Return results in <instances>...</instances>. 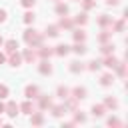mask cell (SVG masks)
I'll return each instance as SVG.
<instances>
[{"label":"cell","instance_id":"obj_12","mask_svg":"<svg viewBox=\"0 0 128 128\" xmlns=\"http://www.w3.org/2000/svg\"><path fill=\"white\" fill-rule=\"evenodd\" d=\"M72 96H74L76 100H84V98H86V88H80V86H76V88L72 90Z\"/></svg>","mask_w":128,"mask_h":128},{"label":"cell","instance_id":"obj_18","mask_svg":"<svg viewBox=\"0 0 128 128\" xmlns=\"http://www.w3.org/2000/svg\"><path fill=\"white\" fill-rule=\"evenodd\" d=\"M58 34H60V28H58V26H48V28H46V36L56 38Z\"/></svg>","mask_w":128,"mask_h":128},{"label":"cell","instance_id":"obj_29","mask_svg":"<svg viewBox=\"0 0 128 128\" xmlns=\"http://www.w3.org/2000/svg\"><path fill=\"white\" fill-rule=\"evenodd\" d=\"M100 66H102V62H100V60H92V62H88V70H92V72L100 70Z\"/></svg>","mask_w":128,"mask_h":128},{"label":"cell","instance_id":"obj_11","mask_svg":"<svg viewBox=\"0 0 128 128\" xmlns=\"http://www.w3.org/2000/svg\"><path fill=\"white\" fill-rule=\"evenodd\" d=\"M70 52V46L68 44H58L56 48H54V54H58V56H66Z\"/></svg>","mask_w":128,"mask_h":128},{"label":"cell","instance_id":"obj_23","mask_svg":"<svg viewBox=\"0 0 128 128\" xmlns=\"http://www.w3.org/2000/svg\"><path fill=\"white\" fill-rule=\"evenodd\" d=\"M88 22V16H86V12H82V14H78L76 18H74V24H80V26H84Z\"/></svg>","mask_w":128,"mask_h":128},{"label":"cell","instance_id":"obj_26","mask_svg":"<svg viewBox=\"0 0 128 128\" xmlns=\"http://www.w3.org/2000/svg\"><path fill=\"white\" fill-rule=\"evenodd\" d=\"M104 106H106V108H118V100L112 98V96H108V98L104 100Z\"/></svg>","mask_w":128,"mask_h":128},{"label":"cell","instance_id":"obj_35","mask_svg":"<svg viewBox=\"0 0 128 128\" xmlns=\"http://www.w3.org/2000/svg\"><path fill=\"white\" fill-rule=\"evenodd\" d=\"M114 30H116V32H122V30H124V20H118V22L114 24Z\"/></svg>","mask_w":128,"mask_h":128},{"label":"cell","instance_id":"obj_14","mask_svg":"<svg viewBox=\"0 0 128 128\" xmlns=\"http://www.w3.org/2000/svg\"><path fill=\"white\" fill-rule=\"evenodd\" d=\"M104 112H106V106H102V104H94V106H92V114H94L96 118L104 116Z\"/></svg>","mask_w":128,"mask_h":128},{"label":"cell","instance_id":"obj_3","mask_svg":"<svg viewBox=\"0 0 128 128\" xmlns=\"http://www.w3.org/2000/svg\"><path fill=\"white\" fill-rule=\"evenodd\" d=\"M8 62H10V66H14V68H16V66H20V64H22V54H20L18 50H16V52H10Z\"/></svg>","mask_w":128,"mask_h":128},{"label":"cell","instance_id":"obj_27","mask_svg":"<svg viewBox=\"0 0 128 128\" xmlns=\"http://www.w3.org/2000/svg\"><path fill=\"white\" fill-rule=\"evenodd\" d=\"M50 108H52V114H54L56 118H58V116H62V114L66 112V108H64V104H60V106H50Z\"/></svg>","mask_w":128,"mask_h":128},{"label":"cell","instance_id":"obj_30","mask_svg":"<svg viewBox=\"0 0 128 128\" xmlns=\"http://www.w3.org/2000/svg\"><path fill=\"white\" fill-rule=\"evenodd\" d=\"M114 70L118 72V76H124V74H126V64H124V62H118Z\"/></svg>","mask_w":128,"mask_h":128},{"label":"cell","instance_id":"obj_2","mask_svg":"<svg viewBox=\"0 0 128 128\" xmlns=\"http://www.w3.org/2000/svg\"><path fill=\"white\" fill-rule=\"evenodd\" d=\"M118 62H120V60H118V58H116L114 54H106V58H104V62H102V66H106V68H110V70H114Z\"/></svg>","mask_w":128,"mask_h":128},{"label":"cell","instance_id":"obj_33","mask_svg":"<svg viewBox=\"0 0 128 128\" xmlns=\"http://www.w3.org/2000/svg\"><path fill=\"white\" fill-rule=\"evenodd\" d=\"M82 6H84V10H90V8L96 6V2L94 0H82Z\"/></svg>","mask_w":128,"mask_h":128},{"label":"cell","instance_id":"obj_24","mask_svg":"<svg viewBox=\"0 0 128 128\" xmlns=\"http://www.w3.org/2000/svg\"><path fill=\"white\" fill-rule=\"evenodd\" d=\"M100 52H102V54H114V44L104 42V44H102V48H100Z\"/></svg>","mask_w":128,"mask_h":128},{"label":"cell","instance_id":"obj_43","mask_svg":"<svg viewBox=\"0 0 128 128\" xmlns=\"http://www.w3.org/2000/svg\"><path fill=\"white\" fill-rule=\"evenodd\" d=\"M2 44H4V38H2V36H0V46H2Z\"/></svg>","mask_w":128,"mask_h":128},{"label":"cell","instance_id":"obj_20","mask_svg":"<svg viewBox=\"0 0 128 128\" xmlns=\"http://www.w3.org/2000/svg\"><path fill=\"white\" fill-rule=\"evenodd\" d=\"M82 70H84V64H82V62H70V72L78 74V72H82Z\"/></svg>","mask_w":128,"mask_h":128},{"label":"cell","instance_id":"obj_21","mask_svg":"<svg viewBox=\"0 0 128 128\" xmlns=\"http://www.w3.org/2000/svg\"><path fill=\"white\" fill-rule=\"evenodd\" d=\"M56 94H58V98H62V100H66V98L70 96V90H68L66 86H60V88L56 90Z\"/></svg>","mask_w":128,"mask_h":128},{"label":"cell","instance_id":"obj_34","mask_svg":"<svg viewBox=\"0 0 128 128\" xmlns=\"http://www.w3.org/2000/svg\"><path fill=\"white\" fill-rule=\"evenodd\" d=\"M8 92H10V90H8V86H6V84H0V100H2V98H6V96H8Z\"/></svg>","mask_w":128,"mask_h":128},{"label":"cell","instance_id":"obj_13","mask_svg":"<svg viewBox=\"0 0 128 128\" xmlns=\"http://www.w3.org/2000/svg\"><path fill=\"white\" fill-rule=\"evenodd\" d=\"M38 48H40V50H38V54H40L42 58H50V56L54 54V50H52V48H48V46H42V44H40Z\"/></svg>","mask_w":128,"mask_h":128},{"label":"cell","instance_id":"obj_4","mask_svg":"<svg viewBox=\"0 0 128 128\" xmlns=\"http://www.w3.org/2000/svg\"><path fill=\"white\" fill-rule=\"evenodd\" d=\"M24 96H26L28 100H34V98H38V86H34V84L26 86V90H24Z\"/></svg>","mask_w":128,"mask_h":128},{"label":"cell","instance_id":"obj_36","mask_svg":"<svg viewBox=\"0 0 128 128\" xmlns=\"http://www.w3.org/2000/svg\"><path fill=\"white\" fill-rule=\"evenodd\" d=\"M34 2H36V0H20V4H22L24 8H32V6H34Z\"/></svg>","mask_w":128,"mask_h":128},{"label":"cell","instance_id":"obj_38","mask_svg":"<svg viewBox=\"0 0 128 128\" xmlns=\"http://www.w3.org/2000/svg\"><path fill=\"white\" fill-rule=\"evenodd\" d=\"M108 124L110 126H120V120L118 118H108Z\"/></svg>","mask_w":128,"mask_h":128},{"label":"cell","instance_id":"obj_15","mask_svg":"<svg viewBox=\"0 0 128 128\" xmlns=\"http://www.w3.org/2000/svg\"><path fill=\"white\" fill-rule=\"evenodd\" d=\"M32 124L34 126H40V124H44V116H42V112H32Z\"/></svg>","mask_w":128,"mask_h":128},{"label":"cell","instance_id":"obj_40","mask_svg":"<svg viewBox=\"0 0 128 128\" xmlns=\"http://www.w3.org/2000/svg\"><path fill=\"white\" fill-rule=\"evenodd\" d=\"M118 2H120V0H106V4H108V6H116Z\"/></svg>","mask_w":128,"mask_h":128},{"label":"cell","instance_id":"obj_31","mask_svg":"<svg viewBox=\"0 0 128 128\" xmlns=\"http://www.w3.org/2000/svg\"><path fill=\"white\" fill-rule=\"evenodd\" d=\"M108 38H110V32H108V30H104V32H100V34H98V42H102V44H104V42H108Z\"/></svg>","mask_w":128,"mask_h":128},{"label":"cell","instance_id":"obj_7","mask_svg":"<svg viewBox=\"0 0 128 128\" xmlns=\"http://www.w3.org/2000/svg\"><path fill=\"white\" fill-rule=\"evenodd\" d=\"M38 72H40V74H52V66H50V62H48L46 58L38 64Z\"/></svg>","mask_w":128,"mask_h":128},{"label":"cell","instance_id":"obj_16","mask_svg":"<svg viewBox=\"0 0 128 128\" xmlns=\"http://www.w3.org/2000/svg\"><path fill=\"white\" fill-rule=\"evenodd\" d=\"M4 48H6L8 54H10V52H16V50H18V42H16V40H8V42H4Z\"/></svg>","mask_w":128,"mask_h":128},{"label":"cell","instance_id":"obj_22","mask_svg":"<svg viewBox=\"0 0 128 128\" xmlns=\"http://www.w3.org/2000/svg\"><path fill=\"white\" fill-rule=\"evenodd\" d=\"M56 14L66 16V14H68V6H66V4H62V2H58V4H56Z\"/></svg>","mask_w":128,"mask_h":128},{"label":"cell","instance_id":"obj_44","mask_svg":"<svg viewBox=\"0 0 128 128\" xmlns=\"http://www.w3.org/2000/svg\"><path fill=\"white\" fill-rule=\"evenodd\" d=\"M0 124H2V120H0Z\"/></svg>","mask_w":128,"mask_h":128},{"label":"cell","instance_id":"obj_9","mask_svg":"<svg viewBox=\"0 0 128 128\" xmlns=\"http://www.w3.org/2000/svg\"><path fill=\"white\" fill-rule=\"evenodd\" d=\"M58 28H66V30H70V28H74V20H70V18L62 16V18H60V22H58Z\"/></svg>","mask_w":128,"mask_h":128},{"label":"cell","instance_id":"obj_39","mask_svg":"<svg viewBox=\"0 0 128 128\" xmlns=\"http://www.w3.org/2000/svg\"><path fill=\"white\" fill-rule=\"evenodd\" d=\"M2 22H6V10L0 8V24H2Z\"/></svg>","mask_w":128,"mask_h":128},{"label":"cell","instance_id":"obj_5","mask_svg":"<svg viewBox=\"0 0 128 128\" xmlns=\"http://www.w3.org/2000/svg\"><path fill=\"white\" fill-rule=\"evenodd\" d=\"M4 112H6L10 118H14V116L18 114V104H16V102H8V104H4Z\"/></svg>","mask_w":128,"mask_h":128},{"label":"cell","instance_id":"obj_1","mask_svg":"<svg viewBox=\"0 0 128 128\" xmlns=\"http://www.w3.org/2000/svg\"><path fill=\"white\" fill-rule=\"evenodd\" d=\"M42 40H44V36H42V34H38L34 28L24 30V42H26L30 48H38V46L42 44Z\"/></svg>","mask_w":128,"mask_h":128},{"label":"cell","instance_id":"obj_6","mask_svg":"<svg viewBox=\"0 0 128 128\" xmlns=\"http://www.w3.org/2000/svg\"><path fill=\"white\" fill-rule=\"evenodd\" d=\"M38 106H40V110H48V108L52 106L50 96H40V94H38Z\"/></svg>","mask_w":128,"mask_h":128},{"label":"cell","instance_id":"obj_28","mask_svg":"<svg viewBox=\"0 0 128 128\" xmlns=\"http://www.w3.org/2000/svg\"><path fill=\"white\" fill-rule=\"evenodd\" d=\"M98 24H100V26H108V24H112V18L106 16V14H102V16L98 18Z\"/></svg>","mask_w":128,"mask_h":128},{"label":"cell","instance_id":"obj_8","mask_svg":"<svg viewBox=\"0 0 128 128\" xmlns=\"http://www.w3.org/2000/svg\"><path fill=\"white\" fill-rule=\"evenodd\" d=\"M22 58H24V60H26L28 64H32V62L36 60V52H34L32 48H26V50L22 52Z\"/></svg>","mask_w":128,"mask_h":128},{"label":"cell","instance_id":"obj_42","mask_svg":"<svg viewBox=\"0 0 128 128\" xmlns=\"http://www.w3.org/2000/svg\"><path fill=\"white\" fill-rule=\"evenodd\" d=\"M2 112H4V104L0 102V114H2Z\"/></svg>","mask_w":128,"mask_h":128},{"label":"cell","instance_id":"obj_37","mask_svg":"<svg viewBox=\"0 0 128 128\" xmlns=\"http://www.w3.org/2000/svg\"><path fill=\"white\" fill-rule=\"evenodd\" d=\"M74 112H76V110H74ZM74 120H76V122H84V120H86V116H84L82 112H76V116H74Z\"/></svg>","mask_w":128,"mask_h":128},{"label":"cell","instance_id":"obj_10","mask_svg":"<svg viewBox=\"0 0 128 128\" xmlns=\"http://www.w3.org/2000/svg\"><path fill=\"white\" fill-rule=\"evenodd\" d=\"M74 54H78V56H82V54H86V46H84V42H76L72 48H70Z\"/></svg>","mask_w":128,"mask_h":128},{"label":"cell","instance_id":"obj_41","mask_svg":"<svg viewBox=\"0 0 128 128\" xmlns=\"http://www.w3.org/2000/svg\"><path fill=\"white\" fill-rule=\"evenodd\" d=\"M4 62H6V56H4L2 52H0V64H4Z\"/></svg>","mask_w":128,"mask_h":128},{"label":"cell","instance_id":"obj_32","mask_svg":"<svg viewBox=\"0 0 128 128\" xmlns=\"http://www.w3.org/2000/svg\"><path fill=\"white\" fill-rule=\"evenodd\" d=\"M34 18H36V16H34V12H26V14H24V22H26V24H32V22H34Z\"/></svg>","mask_w":128,"mask_h":128},{"label":"cell","instance_id":"obj_17","mask_svg":"<svg viewBox=\"0 0 128 128\" xmlns=\"http://www.w3.org/2000/svg\"><path fill=\"white\" fill-rule=\"evenodd\" d=\"M18 110H22L24 114H32V112H34V108H32V102H30V100L22 102V106H18Z\"/></svg>","mask_w":128,"mask_h":128},{"label":"cell","instance_id":"obj_25","mask_svg":"<svg viewBox=\"0 0 128 128\" xmlns=\"http://www.w3.org/2000/svg\"><path fill=\"white\" fill-rule=\"evenodd\" d=\"M112 82H114V76H112V74H104V76L100 78V84H102V86H110Z\"/></svg>","mask_w":128,"mask_h":128},{"label":"cell","instance_id":"obj_19","mask_svg":"<svg viewBox=\"0 0 128 128\" xmlns=\"http://www.w3.org/2000/svg\"><path fill=\"white\" fill-rule=\"evenodd\" d=\"M72 36H74L76 42H84V40H86V32H84V30H74Z\"/></svg>","mask_w":128,"mask_h":128}]
</instances>
